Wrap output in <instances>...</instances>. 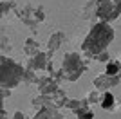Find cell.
<instances>
[{
	"label": "cell",
	"mask_w": 121,
	"mask_h": 119,
	"mask_svg": "<svg viewBox=\"0 0 121 119\" xmlns=\"http://www.w3.org/2000/svg\"><path fill=\"white\" fill-rule=\"evenodd\" d=\"M112 40H114V29L107 22H98L91 27L89 34L85 36L83 43H81V56L87 61H91L99 52L107 51V47Z\"/></svg>",
	"instance_id": "1"
},
{
	"label": "cell",
	"mask_w": 121,
	"mask_h": 119,
	"mask_svg": "<svg viewBox=\"0 0 121 119\" xmlns=\"http://www.w3.org/2000/svg\"><path fill=\"white\" fill-rule=\"evenodd\" d=\"M24 72L25 69L20 63H16L15 60L2 54V58H0V83H2V87L15 89L20 81H24Z\"/></svg>",
	"instance_id": "2"
},
{
	"label": "cell",
	"mask_w": 121,
	"mask_h": 119,
	"mask_svg": "<svg viewBox=\"0 0 121 119\" xmlns=\"http://www.w3.org/2000/svg\"><path fill=\"white\" fill-rule=\"evenodd\" d=\"M87 67H89V61H87L80 52H67V54L63 56L61 72H63L67 81H76V79H80V76L87 70Z\"/></svg>",
	"instance_id": "3"
},
{
	"label": "cell",
	"mask_w": 121,
	"mask_h": 119,
	"mask_svg": "<svg viewBox=\"0 0 121 119\" xmlns=\"http://www.w3.org/2000/svg\"><path fill=\"white\" fill-rule=\"evenodd\" d=\"M36 89L43 96H54L56 90L60 89V85L54 81L52 76H40V78H38V83H36Z\"/></svg>",
	"instance_id": "4"
},
{
	"label": "cell",
	"mask_w": 121,
	"mask_h": 119,
	"mask_svg": "<svg viewBox=\"0 0 121 119\" xmlns=\"http://www.w3.org/2000/svg\"><path fill=\"white\" fill-rule=\"evenodd\" d=\"M119 79L117 76H108V74H99L94 78V89H98L99 92H108V89H114L116 85H119Z\"/></svg>",
	"instance_id": "5"
},
{
	"label": "cell",
	"mask_w": 121,
	"mask_h": 119,
	"mask_svg": "<svg viewBox=\"0 0 121 119\" xmlns=\"http://www.w3.org/2000/svg\"><path fill=\"white\" fill-rule=\"evenodd\" d=\"M49 61H52V60H49V56H47V51H45V52H42V51H40V52H38L36 56L29 58V61H27V67H25V69L43 70V69H47Z\"/></svg>",
	"instance_id": "6"
},
{
	"label": "cell",
	"mask_w": 121,
	"mask_h": 119,
	"mask_svg": "<svg viewBox=\"0 0 121 119\" xmlns=\"http://www.w3.org/2000/svg\"><path fill=\"white\" fill-rule=\"evenodd\" d=\"M67 40V36H65V33L63 31H56V33H52V34L49 36V42H47V51H51V52H56V51L60 49V45L63 43Z\"/></svg>",
	"instance_id": "7"
},
{
	"label": "cell",
	"mask_w": 121,
	"mask_h": 119,
	"mask_svg": "<svg viewBox=\"0 0 121 119\" xmlns=\"http://www.w3.org/2000/svg\"><path fill=\"white\" fill-rule=\"evenodd\" d=\"M98 2H99V0H87L85 7H83V11H81V18H83V20H89V22H92V25H94V20L98 18V16H96Z\"/></svg>",
	"instance_id": "8"
},
{
	"label": "cell",
	"mask_w": 121,
	"mask_h": 119,
	"mask_svg": "<svg viewBox=\"0 0 121 119\" xmlns=\"http://www.w3.org/2000/svg\"><path fill=\"white\" fill-rule=\"evenodd\" d=\"M52 103V96H36V98H33V101H31V106L35 110H42V108H45V106H49V105Z\"/></svg>",
	"instance_id": "9"
},
{
	"label": "cell",
	"mask_w": 121,
	"mask_h": 119,
	"mask_svg": "<svg viewBox=\"0 0 121 119\" xmlns=\"http://www.w3.org/2000/svg\"><path fill=\"white\" fill-rule=\"evenodd\" d=\"M101 108L103 110H108V112H112V110H117V105H116V98H114V94H110V92H103V98H101Z\"/></svg>",
	"instance_id": "10"
},
{
	"label": "cell",
	"mask_w": 121,
	"mask_h": 119,
	"mask_svg": "<svg viewBox=\"0 0 121 119\" xmlns=\"http://www.w3.org/2000/svg\"><path fill=\"white\" fill-rule=\"evenodd\" d=\"M24 52L29 56V58L36 56L38 52H40V43H38L35 38H27L25 40V45H24Z\"/></svg>",
	"instance_id": "11"
},
{
	"label": "cell",
	"mask_w": 121,
	"mask_h": 119,
	"mask_svg": "<svg viewBox=\"0 0 121 119\" xmlns=\"http://www.w3.org/2000/svg\"><path fill=\"white\" fill-rule=\"evenodd\" d=\"M105 74H108V76H117V78H121V58L112 60V61H108V63H107V70H105Z\"/></svg>",
	"instance_id": "12"
},
{
	"label": "cell",
	"mask_w": 121,
	"mask_h": 119,
	"mask_svg": "<svg viewBox=\"0 0 121 119\" xmlns=\"http://www.w3.org/2000/svg\"><path fill=\"white\" fill-rule=\"evenodd\" d=\"M67 94H65V90L63 89H58L56 90V94L52 96V103H54V106L56 108H61V106H65L67 105Z\"/></svg>",
	"instance_id": "13"
},
{
	"label": "cell",
	"mask_w": 121,
	"mask_h": 119,
	"mask_svg": "<svg viewBox=\"0 0 121 119\" xmlns=\"http://www.w3.org/2000/svg\"><path fill=\"white\" fill-rule=\"evenodd\" d=\"M74 114L78 119H94V112L91 110V105H83L78 110H74Z\"/></svg>",
	"instance_id": "14"
},
{
	"label": "cell",
	"mask_w": 121,
	"mask_h": 119,
	"mask_svg": "<svg viewBox=\"0 0 121 119\" xmlns=\"http://www.w3.org/2000/svg\"><path fill=\"white\" fill-rule=\"evenodd\" d=\"M52 110H58L54 106V103L49 105V106H45V108H42V110H36V114H35V117H33V119H51Z\"/></svg>",
	"instance_id": "15"
},
{
	"label": "cell",
	"mask_w": 121,
	"mask_h": 119,
	"mask_svg": "<svg viewBox=\"0 0 121 119\" xmlns=\"http://www.w3.org/2000/svg\"><path fill=\"white\" fill-rule=\"evenodd\" d=\"M38 78H40V76H36V70H33V69H25V72H24V83H27V85H35V87H36V83H38Z\"/></svg>",
	"instance_id": "16"
},
{
	"label": "cell",
	"mask_w": 121,
	"mask_h": 119,
	"mask_svg": "<svg viewBox=\"0 0 121 119\" xmlns=\"http://www.w3.org/2000/svg\"><path fill=\"white\" fill-rule=\"evenodd\" d=\"M16 7H18V5H16V2H13V0H11V2H2V4H0V11H2V16H7V13H9L11 9L15 11Z\"/></svg>",
	"instance_id": "17"
},
{
	"label": "cell",
	"mask_w": 121,
	"mask_h": 119,
	"mask_svg": "<svg viewBox=\"0 0 121 119\" xmlns=\"http://www.w3.org/2000/svg\"><path fill=\"white\" fill-rule=\"evenodd\" d=\"M101 98H103V92H99L98 89H94L91 94L87 96V99H89V103H91V105H94V103H101Z\"/></svg>",
	"instance_id": "18"
},
{
	"label": "cell",
	"mask_w": 121,
	"mask_h": 119,
	"mask_svg": "<svg viewBox=\"0 0 121 119\" xmlns=\"http://www.w3.org/2000/svg\"><path fill=\"white\" fill-rule=\"evenodd\" d=\"M0 42H2V45H0V47H2V51H7V52H9L11 49H13V45H11V40L9 38H5V33H2V38H0Z\"/></svg>",
	"instance_id": "19"
},
{
	"label": "cell",
	"mask_w": 121,
	"mask_h": 119,
	"mask_svg": "<svg viewBox=\"0 0 121 119\" xmlns=\"http://www.w3.org/2000/svg\"><path fill=\"white\" fill-rule=\"evenodd\" d=\"M33 16H35V18L38 20V22H43V20H45V11H43V7H42L40 4L36 5V9H35V15H33Z\"/></svg>",
	"instance_id": "20"
},
{
	"label": "cell",
	"mask_w": 121,
	"mask_h": 119,
	"mask_svg": "<svg viewBox=\"0 0 121 119\" xmlns=\"http://www.w3.org/2000/svg\"><path fill=\"white\" fill-rule=\"evenodd\" d=\"M94 60H98V61H101V63H108V60H110V56H108V51H103V52H99V54H98Z\"/></svg>",
	"instance_id": "21"
},
{
	"label": "cell",
	"mask_w": 121,
	"mask_h": 119,
	"mask_svg": "<svg viewBox=\"0 0 121 119\" xmlns=\"http://www.w3.org/2000/svg\"><path fill=\"white\" fill-rule=\"evenodd\" d=\"M52 78H54V81H56L58 85H61L63 81H67V79H65V76H63V72H61V69H60V70H56V74L52 76Z\"/></svg>",
	"instance_id": "22"
},
{
	"label": "cell",
	"mask_w": 121,
	"mask_h": 119,
	"mask_svg": "<svg viewBox=\"0 0 121 119\" xmlns=\"http://www.w3.org/2000/svg\"><path fill=\"white\" fill-rule=\"evenodd\" d=\"M51 119H65V115L58 112V110H52V114H51Z\"/></svg>",
	"instance_id": "23"
},
{
	"label": "cell",
	"mask_w": 121,
	"mask_h": 119,
	"mask_svg": "<svg viewBox=\"0 0 121 119\" xmlns=\"http://www.w3.org/2000/svg\"><path fill=\"white\" fill-rule=\"evenodd\" d=\"M11 96V89H7V87H2V99H7Z\"/></svg>",
	"instance_id": "24"
},
{
	"label": "cell",
	"mask_w": 121,
	"mask_h": 119,
	"mask_svg": "<svg viewBox=\"0 0 121 119\" xmlns=\"http://www.w3.org/2000/svg\"><path fill=\"white\" fill-rule=\"evenodd\" d=\"M13 119H25V115L18 110V112H15V117H13Z\"/></svg>",
	"instance_id": "25"
}]
</instances>
